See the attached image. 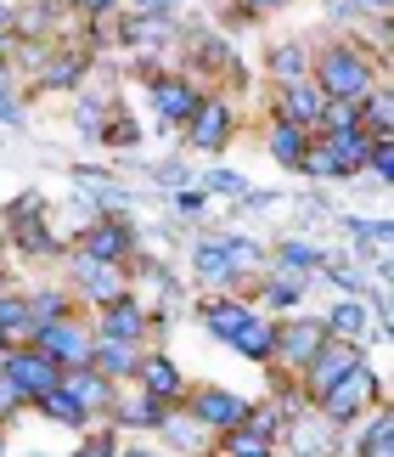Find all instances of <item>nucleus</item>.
Wrapping results in <instances>:
<instances>
[{"label":"nucleus","mask_w":394,"mask_h":457,"mask_svg":"<svg viewBox=\"0 0 394 457\" xmlns=\"http://www.w3.org/2000/svg\"><path fill=\"white\" fill-rule=\"evenodd\" d=\"M389 68L361 46V34H332L327 46H316L310 57V79L327 102H361L366 91H378Z\"/></svg>","instance_id":"nucleus-1"},{"label":"nucleus","mask_w":394,"mask_h":457,"mask_svg":"<svg viewBox=\"0 0 394 457\" xmlns=\"http://www.w3.org/2000/svg\"><path fill=\"white\" fill-rule=\"evenodd\" d=\"M378 401H389L383 373H378L372 361H355V367H349V373L332 384L327 395L310 401V407H316V418H321L327 429H355V424H361V418H366L372 407H378Z\"/></svg>","instance_id":"nucleus-2"},{"label":"nucleus","mask_w":394,"mask_h":457,"mask_svg":"<svg viewBox=\"0 0 394 457\" xmlns=\"http://www.w3.org/2000/svg\"><path fill=\"white\" fill-rule=\"evenodd\" d=\"M68 294H74V305H91V311H102V305H113V300H124L130 294V266H107V260H91V254H79L74 243H68Z\"/></svg>","instance_id":"nucleus-3"},{"label":"nucleus","mask_w":394,"mask_h":457,"mask_svg":"<svg viewBox=\"0 0 394 457\" xmlns=\"http://www.w3.org/2000/svg\"><path fill=\"white\" fill-rule=\"evenodd\" d=\"M181 130H186V147H192V153H203V158L226 153L231 136H237V102H231L226 91H203Z\"/></svg>","instance_id":"nucleus-4"},{"label":"nucleus","mask_w":394,"mask_h":457,"mask_svg":"<svg viewBox=\"0 0 394 457\" xmlns=\"http://www.w3.org/2000/svg\"><path fill=\"white\" fill-rule=\"evenodd\" d=\"M74 249L91 254V260H107V266H130L141 254V232L130 215H91L74 232Z\"/></svg>","instance_id":"nucleus-5"},{"label":"nucleus","mask_w":394,"mask_h":457,"mask_svg":"<svg viewBox=\"0 0 394 457\" xmlns=\"http://www.w3.org/2000/svg\"><path fill=\"white\" fill-rule=\"evenodd\" d=\"M0 378L23 395V407H34L40 395H51L62 384V367L51 356H40L34 345H6V350H0Z\"/></svg>","instance_id":"nucleus-6"},{"label":"nucleus","mask_w":394,"mask_h":457,"mask_svg":"<svg viewBox=\"0 0 394 457\" xmlns=\"http://www.w3.org/2000/svg\"><path fill=\"white\" fill-rule=\"evenodd\" d=\"M181 412L192 418V424H203L209 435H226V429L248 424L254 401L237 395V390H220V384H192V390L181 395Z\"/></svg>","instance_id":"nucleus-7"},{"label":"nucleus","mask_w":394,"mask_h":457,"mask_svg":"<svg viewBox=\"0 0 394 457\" xmlns=\"http://www.w3.org/2000/svg\"><path fill=\"white\" fill-rule=\"evenodd\" d=\"M119 17V46L130 51L135 62H158L164 51L181 40V17H158V12H113Z\"/></svg>","instance_id":"nucleus-8"},{"label":"nucleus","mask_w":394,"mask_h":457,"mask_svg":"<svg viewBox=\"0 0 394 457\" xmlns=\"http://www.w3.org/2000/svg\"><path fill=\"white\" fill-rule=\"evenodd\" d=\"M40 356H51L62 367V373H74V367H91V345H96V333L91 322L74 311V316H62V322H40L34 328V339H29Z\"/></svg>","instance_id":"nucleus-9"},{"label":"nucleus","mask_w":394,"mask_h":457,"mask_svg":"<svg viewBox=\"0 0 394 457\" xmlns=\"http://www.w3.org/2000/svg\"><path fill=\"white\" fill-rule=\"evenodd\" d=\"M197 96H203V85H197L186 68H164V74L147 79V102L158 113V130H181L197 108Z\"/></svg>","instance_id":"nucleus-10"},{"label":"nucleus","mask_w":394,"mask_h":457,"mask_svg":"<svg viewBox=\"0 0 394 457\" xmlns=\"http://www.w3.org/2000/svg\"><path fill=\"white\" fill-rule=\"evenodd\" d=\"M355 361H366V350H361V345H338V339H327V345H321L310 361H304V373L293 378V390H299L304 401H321V395H327L338 378L349 373Z\"/></svg>","instance_id":"nucleus-11"},{"label":"nucleus","mask_w":394,"mask_h":457,"mask_svg":"<svg viewBox=\"0 0 394 457\" xmlns=\"http://www.w3.org/2000/svg\"><path fill=\"white\" fill-rule=\"evenodd\" d=\"M321 345H327L321 316H288V322H276V356H271V367H282L288 378H299L304 361H310Z\"/></svg>","instance_id":"nucleus-12"},{"label":"nucleus","mask_w":394,"mask_h":457,"mask_svg":"<svg viewBox=\"0 0 394 457\" xmlns=\"http://www.w3.org/2000/svg\"><path fill=\"white\" fill-rule=\"evenodd\" d=\"M91 333H96V339H119V345H141V350H147L152 316H147V305H141L135 294H124V300L102 305V311L91 316Z\"/></svg>","instance_id":"nucleus-13"},{"label":"nucleus","mask_w":394,"mask_h":457,"mask_svg":"<svg viewBox=\"0 0 394 457\" xmlns=\"http://www.w3.org/2000/svg\"><path fill=\"white\" fill-rule=\"evenodd\" d=\"M91 51L85 46H40V62H34V85L40 91H79L85 74H91Z\"/></svg>","instance_id":"nucleus-14"},{"label":"nucleus","mask_w":394,"mask_h":457,"mask_svg":"<svg viewBox=\"0 0 394 457\" xmlns=\"http://www.w3.org/2000/svg\"><path fill=\"white\" fill-rule=\"evenodd\" d=\"M135 390L141 395H152V401H164V407H181V395L192 390L186 373H181V361L169 356V350H141V367H135Z\"/></svg>","instance_id":"nucleus-15"},{"label":"nucleus","mask_w":394,"mask_h":457,"mask_svg":"<svg viewBox=\"0 0 394 457\" xmlns=\"http://www.w3.org/2000/svg\"><path fill=\"white\" fill-rule=\"evenodd\" d=\"M192 277L203 283V294H242V300H248V283L237 277V266L226 260V249H220L214 232H203L192 243Z\"/></svg>","instance_id":"nucleus-16"},{"label":"nucleus","mask_w":394,"mask_h":457,"mask_svg":"<svg viewBox=\"0 0 394 457\" xmlns=\"http://www.w3.org/2000/svg\"><path fill=\"white\" fill-rule=\"evenodd\" d=\"M321 328H327V339H338V345H361V350H383L389 345V333H378L366 300H338L327 316H321Z\"/></svg>","instance_id":"nucleus-17"},{"label":"nucleus","mask_w":394,"mask_h":457,"mask_svg":"<svg viewBox=\"0 0 394 457\" xmlns=\"http://www.w3.org/2000/svg\"><path fill=\"white\" fill-rule=\"evenodd\" d=\"M366 147H372V136L361 125H349V130H316V153L338 170V181H355V175L366 170Z\"/></svg>","instance_id":"nucleus-18"},{"label":"nucleus","mask_w":394,"mask_h":457,"mask_svg":"<svg viewBox=\"0 0 394 457\" xmlns=\"http://www.w3.org/2000/svg\"><path fill=\"white\" fill-rule=\"evenodd\" d=\"M321 113H327V96L316 91V79L271 91V119H282V125H299V130L316 136V130H321Z\"/></svg>","instance_id":"nucleus-19"},{"label":"nucleus","mask_w":394,"mask_h":457,"mask_svg":"<svg viewBox=\"0 0 394 457\" xmlns=\"http://www.w3.org/2000/svg\"><path fill=\"white\" fill-rule=\"evenodd\" d=\"M68 181L79 187V204L91 198L102 215H124L130 209V187L119 181L113 170H96V164H68Z\"/></svg>","instance_id":"nucleus-20"},{"label":"nucleus","mask_w":394,"mask_h":457,"mask_svg":"<svg viewBox=\"0 0 394 457\" xmlns=\"http://www.w3.org/2000/svg\"><path fill=\"white\" fill-rule=\"evenodd\" d=\"M175 407H164V401H152V395H113V407H107L102 418H107V429H119V435H147V429H158V424H164V418H169Z\"/></svg>","instance_id":"nucleus-21"},{"label":"nucleus","mask_w":394,"mask_h":457,"mask_svg":"<svg viewBox=\"0 0 394 457\" xmlns=\"http://www.w3.org/2000/svg\"><path fill=\"white\" fill-rule=\"evenodd\" d=\"M254 311H259V305H254V300H242V294H203V305H197V322H203L209 339H220V345H226Z\"/></svg>","instance_id":"nucleus-22"},{"label":"nucleus","mask_w":394,"mask_h":457,"mask_svg":"<svg viewBox=\"0 0 394 457\" xmlns=\"http://www.w3.org/2000/svg\"><path fill=\"white\" fill-rule=\"evenodd\" d=\"M310 57H316L310 40H276V46H265V79H271V91L310 79Z\"/></svg>","instance_id":"nucleus-23"},{"label":"nucleus","mask_w":394,"mask_h":457,"mask_svg":"<svg viewBox=\"0 0 394 457\" xmlns=\"http://www.w3.org/2000/svg\"><path fill=\"white\" fill-rule=\"evenodd\" d=\"M231 350H237L242 361H254V367H271V356H276V316H265V311H254L248 322L226 339Z\"/></svg>","instance_id":"nucleus-24"},{"label":"nucleus","mask_w":394,"mask_h":457,"mask_svg":"<svg viewBox=\"0 0 394 457\" xmlns=\"http://www.w3.org/2000/svg\"><path fill=\"white\" fill-rule=\"evenodd\" d=\"M310 288H316V277H299V271H276V266H265L259 305H265V316H271V311H299L304 300H310Z\"/></svg>","instance_id":"nucleus-25"},{"label":"nucleus","mask_w":394,"mask_h":457,"mask_svg":"<svg viewBox=\"0 0 394 457\" xmlns=\"http://www.w3.org/2000/svg\"><path fill=\"white\" fill-rule=\"evenodd\" d=\"M259 147L276 158L282 170H304V153H310V130H299V125H282V119H265V130H259Z\"/></svg>","instance_id":"nucleus-26"},{"label":"nucleus","mask_w":394,"mask_h":457,"mask_svg":"<svg viewBox=\"0 0 394 457\" xmlns=\"http://www.w3.org/2000/svg\"><path fill=\"white\" fill-rule=\"evenodd\" d=\"M220 237V249H226V260L237 266V277L248 288H259L254 277H265V260H271V243L265 237H248V232H214Z\"/></svg>","instance_id":"nucleus-27"},{"label":"nucleus","mask_w":394,"mask_h":457,"mask_svg":"<svg viewBox=\"0 0 394 457\" xmlns=\"http://www.w3.org/2000/svg\"><path fill=\"white\" fill-rule=\"evenodd\" d=\"M57 390H68V395H74V401H79V407L91 412V418H102L107 407H113L119 384H107V378L96 373V367H74V373H62V384H57Z\"/></svg>","instance_id":"nucleus-28"},{"label":"nucleus","mask_w":394,"mask_h":457,"mask_svg":"<svg viewBox=\"0 0 394 457\" xmlns=\"http://www.w3.org/2000/svg\"><path fill=\"white\" fill-rule=\"evenodd\" d=\"M91 367L107 378V384H130L135 378V367H141V345H119V339H96L91 345Z\"/></svg>","instance_id":"nucleus-29"},{"label":"nucleus","mask_w":394,"mask_h":457,"mask_svg":"<svg viewBox=\"0 0 394 457\" xmlns=\"http://www.w3.org/2000/svg\"><path fill=\"white\" fill-rule=\"evenodd\" d=\"M321 260H327V249H321V243H310V237H276L265 266H276V271H299V277H316V271H321Z\"/></svg>","instance_id":"nucleus-30"},{"label":"nucleus","mask_w":394,"mask_h":457,"mask_svg":"<svg viewBox=\"0 0 394 457\" xmlns=\"http://www.w3.org/2000/svg\"><path fill=\"white\" fill-rule=\"evenodd\" d=\"M355 457H394V412H389V401H378V407L366 412V424L355 429Z\"/></svg>","instance_id":"nucleus-31"},{"label":"nucleus","mask_w":394,"mask_h":457,"mask_svg":"<svg viewBox=\"0 0 394 457\" xmlns=\"http://www.w3.org/2000/svg\"><path fill=\"white\" fill-rule=\"evenodd\" d=\"M271 452H276V441L259 424H237V429L214 435V446H209V457H271Z\"/></svg>","instance_id":"nucleus-32"},{"label":"nucleus","mask_w":394,"mask_h":457,"mask_svg":"<svg viewBox=\"0 0 394 457\" xmlns=\"http://www.w3.org/2000/svg\"><path fill=\"white\" fill-rule=\"evenodd\" d=\"M34 412L45 418V424H57V429H74V435H85V429H96V418L79 407L68 390H51V395H40L34 401Z\"/></svg>","instance_id":"nucleus-33"},{"label":"nucleus","mask_w":394,"mask_h":457,"mask_svg":"<svg viewBox=\"0 0 394 457\" xmlns=\"http://www.w3.org/2000/svg\"><path fill=\"white\" fill-rule=\"evenodd\" d=\"M338 226H344V237H349V249L355 254H383L389 243H394V226L378 215V220H366V215H338Z\"/></svg>","instance_id":"nucleus-34"},{"label":"nucleus","mask_w":394,"mask_h":457,"mask_svg":"<svg viewBox=\"0 0 394 457\" xmlns=\"http://www.w3.org/2000/svg\"><path fill=\"white\" fill-rule=\"evenodd\" d=\"M23 300H29V311H34V328H40V322H62V316L79 311L74 294H68L62 283H34V288H23Z\"/></svg>","instance_id":"nucleus-35"},{"label":"nucleus","mask_w":394,"mask_h":457,"mask_svg":"<svg viewBox=\"0 0 394 457\" xmlns=\"http://www.w3.org/2000/svg\"><path fill=\"white\" fill-rule=\"evenodd\" d=\"M158 435H164V441L175 446V452H192V457H209V446H214V435L203 429V424H192V418L175 407L164 424H158Z\"/></svg>","instance_id":"nucleus-36"},{"label":"nucleus","mask_w":394,"mask_h":457,"mask_svg":"<svg viewBox=\"0 0 394 457\" xmlns=\"http://www.w3.org/2000/svg\"><path fill=\"white\" fill-rule=\"evenodd\" d=\"M0 333H6V345L34 339V311L23 300V288H0Z\"/></svg>","instance_id":"nucleus-37"},{"label":"nucleus","mask_w":394,"mask_h":457,"mask_svg":"<svg viewBox=\"0 0 394 457\" xmlns=\"http://www.w3.org/2000/svg\"><path fill=\"white\" fill-rule=\"evenodd\" d=\"M12 243H17V249H23L29 260H62L68 254V243L57 237V232H51V226L45 220H29V226H12V232H6Z\"/></svg>","instance_id":"nucleus-38"},{"label":"nucleus","mask_w":394,"mask_h":457,"mask_svg":"<svg viewBox=\"0 0 394 457\" xmlns=\"http://www.w3.org/2000/svg\"><path fill=\"white\" fill-rule=\"evenodd\" d=\"M186 51L197 57V68H220V79L237 74V51H231V40H214V34H192Z\"/></svg>","instance_id":"nucleus-39"},{"label":"nucleus","mask_w":394,"mask_h":457,"mask_svg":"<svg viewBox=\"0 0 394 457\" xmlns=\"http://www.w3.org/2000/svg\"><path fill=\"white\" fill-rule=\"evenodd\" d=\"M361 130L366 136H394V91L378 85V91L361 96Z\"/></svg>","instance_id":"nucleus-40"},{"label":"nucleus","mask_w":394,"mask_h":457,"mask_svg":"<svg viewBox=\"0 0 394 457\" xmlns=\"http://www.w3.org/2000/svg\"><path fill=\"white\" fill-rule=\"evenodd\" d=\"M119 102L107 96V91H85L79 85V96H74V125L85 130V136H102V125H107V113H113Z\"/></svg>","instance_id":"nucleus-41"},{"label":"nucleus","mask_w":394,"mask_h":457,"mask_svg":"<svg viewBox=\"0 0 394 457\" xmlns=\"http://www.w3.org/2000/svg\"><path fill=\"white\" fill-rule=\"evenodd\" d=\"M197 187H203L209 198H220V204H237L242 192H248V175H237V170H220V164H214L209 175H197Z\"/></svg>","instance_id":"nucleus-42"},{"label":"nucleus","mask_w":394,"mask_h":457,"mask_svg":"<svg viewBox=\"0 0 394 457\" xmlns=\"http://www.w3.org/2000/svg\"><path fill=\"white\" fill-rule=\"evenodd\" d=\"M96 142H107V147H141V125H135V119L130 113H124V102H119V108L113 113H107V125H102V136H96Z\"/></svg>","instance_id":"nucleus-43"},{"label":"nucleus","mask_w":394,"mask_h":457,"mask_svg":"<svg viewBox=\"0 0 394 457\" xmlns=\"http://www.w3.org/2000/svg\"><path fill=\"white\" fill-rule=\"evenodd\" d=\"M119 446H124V441H119V429H102V424H96V429H85V435H79V446L68 452V457H119Z\"/></svg>","instance_id":"nucleus-44"},{"label":"nucleus","mask_w":394,"mask_h":457,"mask_svg":"<svg viewBox=\"0 0 394 457\" xmlns=\"http://www.w3.org/2000/svg\"><path fill=\"white\" fill-rule=\"evenodd\" d=\"M366 170L378 175L383 187H394V136H372V147H366Z\"/></svg>","instance_id":"nucleus-45"},{"label":"nucleus","mask_w":394,"mask_h":457,"mask_svg":"<svg viewBox=\"0 0 394 457\" xmlns=\"http://www.w3.org/2000/svg\"><path fill=\"white\" fill-rule=\"evenodd\" d=\"M45 198H40V192H23V198H12L6 204V232H12V226H29V220H45Z\"/></svg>","instance_id":"nucleus-46"},{"label":"nucleus","mask_w":394,"mask_h":457,"mask_svg":"<svg viewBox=\"0 0 394 457\" xmlns=\"http://www.w3.org/2000/svg\"><path fill=\"white\" fill-rule=\"evenodd\" d=\"M119 6H124V0H62V12L79 17V23H107Z\"/></svg>","instance_id":"nucleus-47"},{"label":"nucleus","mask_w":394,"mask_h":457,"mask_svg":"<svg viewBox=\"0 0 394 457\" xmlns=\"http://www.w3.org/2000/svg\"><path fill=\"white\" fill-rule=\"evenodd\" d=\"M152 181H158V187H169V192L192 187V170H186V158H158V164H152Z\"/></svg>","instance_id":"nucleus-48"},{"label":"nucleus","mask_w":394,"mask_h":457,"mask_svg":"<svg viewBox=\"0 0 394 457\" xmlns=\"http://www.w3.org/2000/svg\"><path fill=\"white\" fill-rule=\"evenodd\" d=\"M349 125H361V102H327L321 130H349Z\"/></svg>","instance_id":"nucleus-49"},{"label":"nucleus","mask_w":394,"mask_h":457,"mask_svg":"<svg viewBox=\"0 0 394 457\" xmlns=\"http://www.w3.org/2000/svg\"><path fill=\"white\" fill-rule=\"evenodd\" d=\"M321 6H327V23L349 29V34H361V23H366V17L355 12V0H321Z\"/></svg>","instance_id":"nucleus-50"},{"label":"nucleus","mask_w":394,"mask_h":457,"mask_svg":"<svg viewBox=\"0 0 394 457\" xmlns=\"http://www.w3.org/2000/svg\"><path fill=\"white\" fill-rule=\"evenodd\" d=\"M299 0H231L237 17H276V12H293Z\"/></svg>","instance_id":"nucleus-51"},{"label":"nucleus","mask_w":394,"mask_h":457,"mask_svg":"<svg viewBox=\"0 0 394 457\" xmlns=\"http://www.w3.org/2000/svg\"><path fill=\"white\" fill-rule=\"evenodd\" d=\"M169 198H175V215H203V209H209V192L203 187H181V192H169Z\"/></svg>","instance_id":"nucleus-52"},{"label":"nucleus","mask_w":394,"mask_h":457,"mask_svg":"<svg viewBox=\"0 0 394 457\" xmlns=\"http://www.w3.org/2000/svg\"><path fill=\"white\" fill-rule=\"evenodd\" d=\"M0 125H6V130H23V125H29L23 96H17V91H0Z\"/></svg>","instance_id":"nucleus-53"},{"label":"nucleus","mask_w":394,"mask_h":457,"mask_svg":"<svg viewBox=\"0 0 394 457\" xmlns=\"http://www.w3.org/2000/svg\"><path fill=\"white\" fill-rule=\"evenodd\" d=\"M276 204H282L276 192H254V187H248L242 198H237V209H242V215H265V209H276Z\"/></svg>","instance_id":"nucleus-54"},{"label":"nucleus","mask_w":394,"mask_h":457,"mask_svg":"<svg viewBox=\"0 0 394 457\" xmlns=\"http://www.w3.org/2000/svg\"><path fill=\"white\" fill-rule=\"evenodd\" d=\"M17 412H29V407H23V395H17L6 378H0V424H17Z\"/></svg>","instance_id":"nucleus-55"},{"label":"nucleus","mask_w":394,"mask_h":457,"mask_svg":"<svg viewBox=\"0 0 394 457\" xmlns=\"http://www.w3.org/2000/svg\"><path fill=\"white\" fill-rule=\"evenodd\" d=\"M186 0H130V12H158V17H181Z\"/></svg>","instance_id":"nucleus-56"},{"label":"nucleus","mask_w":394,"mask_h":457,"mask_svg":"<svg viewBox=\"0 0 394 457\" xmlns=\"http://www.w3.org/2000/svg\"><path fill=\"white\" fill-rule=\"evenodd\" d=\"M12 29H17V0H0V46H12Z\"/></svg>","instance_id":"nucleus-57"},{"label":"nucleus","mask_w":394,"mask_h":457,"mask_svg":"<svg viewBox=\"0 0 394 457\" xmlns=\"http://www.w3.org/2000/svg\"><path fill=\"white\" fill-rule=\"evenodd\" d=\"M355 12H361L366 23L372 17H394V0H355Z\"/></svg>","instance_id":"nucleus-58"},{"label":"nucleus","mask_w":394,"mask_h":457,"mask_svg":"<svg viewBox=\"0 0 394 457\" xmlns=\"http://www.w3.org/2000/svg\"><path fill=\"white\" fill-rule=\"evenodd\" d=\"M0 91H17V62H12L6 46H0Z\"/></svg>","instance_id":"nucleus-59"},{"label":"nucleus","mask_w":394,"mask_h":457,"mask_svg":"<svg viewBox=\"0 0 394 457\" xmlns=\"http://www.w3.org/2000/svg\"><path fill=\"white\" fill-rule=\"evenodd\" d=\"M119 457H158L152 446H119Z\"/></svg>","instance_id":"nucleus-60"},{"label":"nucleus","mask_w":394,"mask_h":457,"mask_svg":"<svg viewBox=\"0 0 394 457\" xmlns=\"http://www.w3.org/2000/svg\"><path fill=\"white\" fill-rule=\"evenodd\" d=\"M0 457H6V424H0Z\"/></svg>","instance_id":"nucleus-61"},{"label":"nucleus","mask_w":394,"mask_h":457,"mask_svg":"<svg viewBox=\"0 0 394 457\" xmlns=\"http://www.w3.org/2000/svg\"><path fill=\"white\" fill-rule=\"evenodd\" d=\"M0 350H6V333H0Z\"/></svg>","instance_id":"nucleus-62"},{"label":"nucleus","mask_w":394,"mask_h":457,"mask_svg":"<svg viewBox=\"0 0 394 457\" xmlns=\"http://www.w3.org/2000/svg\"><path fill=\"white\" fill-rule=\"evenodd\" d=\"M34 457H51V452H34Z\"/></svg>","instance_id":"nucleus-63"},{"label":"nucleus","mask_w":394,"mask_h":457,"mask_svg":"<svg viewBox=\"0 0 394 457\" xmlns=\"http://www.w3.org/2000/svg\"><path fill=\"white\" fill-rule=\"evenodd\" d=\"M271 457H282V452H271Z\"/></svg>","instance_id":"nucleus-64"}]
</instances>
